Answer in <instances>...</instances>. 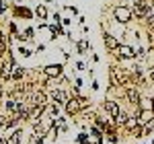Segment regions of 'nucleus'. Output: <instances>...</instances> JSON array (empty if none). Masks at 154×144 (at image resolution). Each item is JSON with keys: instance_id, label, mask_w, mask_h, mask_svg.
Wrapping results in <instances>:
<instances>
[{"instance_id": "obj_1", "label": "nucleus", "mask_w": 154, "mask_h": 144, "mask_svg": "<svg viewBox=\"0 0 154 144\" xmlns=\"http://www.w3.org/2000/svg\"><path fill=\"white\" fill-rule=\"evenodd\" d=\"M109 80H111V89L128 86V84H131V74H130V70H125L123 66L113 64V66L109 68Z\"/></svg>"}, {"instance_id": "obj_2", "label": "nucleus", "mask_w": 154, "mask_h": 144, "mask_svg": "<svg viewBox=\"0 0 154 144\" xmlns=\"http://www.w3.org/2000/svg\"><path fill=\"white\" fill-rule=\"evenodd\" d=\"M113 21L117 25H130L134 21L131 6H128V4H115L113 6Z\"/></svg>"}, {"instance_id": "obj_3", "label": "nucleus", "mask_w": 154, "mask_h": 144, "mask_svg": "<svg viewBox=\"0 0 154 144\" xmlns=\"http://www.w3.org/2000/svg\"><path fill=\"white\" fill-rule=\"evenodd\" d=\"M131 12H134V19L146 21V19L152 14V4H148L146 0H136V2L131 4Z\"/></svg>"}, {"instance_id": "obj_4", "label": "nucleus", "mask_w": 154, "mask_h": 144, "mask_svg": "<svg viewBox=\"0 0 154 144\" xmlns=\"http://www.w3.org/2000/svg\"><path fill=\"white\" fill-rule=\"evenodd\" d=\"M17 62H14V56H4L2 60H0V78L4 80V83H8V80H12V66H14Z\"/></svg>"}, {"instance_id": "obj_5", "label": "nucleus", "mask_w": 154, "mask_h": 144, "mask_svg": "<svg viewBox=\"0 0 154 144\" xmlns=\"http://www.w3.org/2000/svg\"><path fill=\"white\" fill-rule=\"evenodd\" d=\"M123 97L128 99V103L134 105V107H140V103H142V93L138 91L136 84H128V86H123Z\"/></svg>"}, {"instance_id": "obj_6", "label": "nucleus", "mask_w": 154, "mask_h": 144, "mask_svg": "<svg viewBox=\"0 0 154 144\" xmlns=\"http://www.w3.org/2000/svg\"><path fill=\"white\" fill-rule=\"evenodd\" d=\"M115 54V60L123 62V60H136V48L128 45V43H119V48L113 52Z\"/></svg>"}, {"instance_id": "obj_7", "label": "nucleus", "mask_w": 154, "mask_h": 144, "mask_svg": "<svg viewBox=\"0 0 154 144\" xmlns=\"http://www.w3.org/2000/svg\"><path fill=\"white\" fill-rule=\"evenodd\" d=\"M27 103H29V107L31 105H39V107H48L49 105V95L48 91H43V89H37L33 95L27 99Z\"/></svg>"}, {"instance_id": "obj_8", "label": "nucleus", "mask_w": 154, "mask_h": 144, "mask_svg": "<svg viewBox=\"0 0 154 144\" xmlns=\"http://www.w3.org/2000/svg\"><path fill=\"white\" fill-rule=\"evenodd\" d=\"M103 109H105V113L111 117V121L115 124V120H117V115L121 113V105H119L115 99H105L103 101Z\"/></svg>"}, {"instance_id": "obj_9", "label": "nucleus", "mask_w": 154, "mask_h": 144, "mask_svg": "<svg viewBox=\"0 0 154 144\" xmlns=\"http://www.w3.org/2000/svg\"><path fill=\"white\" fill-rule=\"evenodd\" d=\"M41 74L51 78V80H58L60 76L64 74V64H48V66L41 68Z\"/></svg>"}, {"instance_id": "obj_10", "label": "nucleus", "mask_w": 154, "mask_h": 144, "mask_svg": "<svg viewBox=\"0 0 154 144\" xmlns=\"http://www.w3.org/2000/svg\"><path fill=\"white\" fill-rule=\"evenodd\" d=\"M64 111H66V115H78V113H82V109H80V103H78V97L76 95H70L66 99V103H64Z\"/></svg>"}, {"instance_id": "obj_11", "label": "nucleus", "mask_w": 154, "mask_h": 144, "mask_svg": "<svg viewBox=\"0 0 154 144\" xmlns=\"http://www.w3.org/2000/svg\"><path fill=\"white\" fill-rule=\"evenodd\" d=\"M48 95H49V99H51L54 103H60V105L64 107V103H66V99L70 97V93H68L66 89H62V86H54Z\"/></svg>"}, {"instance_id": "obj_12", "label": "nucleus", "mask_w": 154, "mask_h": 144, "mask_svg": "<svg viewBox=\"0 0 154 144\" xmlns=\"http://www.w3.org/2000/svg\"><path fill=\"white\" fill-rule=\"evenodd\" d=\"M101 37H103L105 49H107V52H111V54H113V52L119 48V43H121V39H119V37H115L113 33H109V31H105V29H103V35H101Z\"/></svg>"}, {"instance_id": "obj_13", "label": "nucleus", "mask_w": 154, "mask_h": 144, "mask_svg": "<svg viewBox=\"0 0 154 144\" xmlns=\"http://www.w3.org/2000/svg\"><path fill=\"white\" fill-rule=\"evenodd\" d=\"M12 14H14V17H23L27 21H31V19L35 17V12L31 11L29 6H25V4H14V6H12Z\"/></svg>"}, {"instance_id": "obj_14", "label": "nucleus", "mask_w": 154, "mask_h": 144, "mask_svg": "<svg viewBox=\"0 0 154 144\" xmlns=\"http://www.w3.org/2000/svg\"><path fill=\"white\" fill-rule=\"evenodd\" d=\"M136 115H138V121H140L142 126H146V124L154 117V111L152 109H136Z\"/></svg>"}, {"instance_id": "obj_15", "label": "nucleus", "mask_w": 154, "mask_h": 144, "mask_svg": "<svg viewBox=\"0 0 154 144\" xmlns=\"http://www.w3.org/2000/svg\"><path fill=\"white\" fill-rule=\"evenodd\" d=\"M11 144H25V130L23 128H14V132L8 136Z\"/></svg>"}, {"instance_id": "obj_16", "label": "nucleus", "mask_w": 154, "mask_h": 144, "mask_svg": "<svg viewBox=\"0 0 154 144\" xmlns=\"http://www.w3.org/2000/svg\"><path fill=\"white\" fill-rule=\"evenodd\" d=\"M25 76H27V68L19 66V64H14V66H12V80H14V83H21Z\"/></svg>"}, {"instance_id": "obj_17", "label": "nucleus", "mask_w": 154, "mask_h": 144, "mask_svg": "<svg viewBox=\"0 0 154 144\" xmlns=\"http://www.w3.org/2000/svg\"><path fill=\"white\" fill-rule=\"evenodd\" d=\"M76 49H78V54H80V56H86V52L91 49V41H88L86 37L78 39V41H76Z\"/></svg>"}, {"instance_id": "obj_18", "label": "nucleus", "mask_w": 154, "mask_h": 144, "mask_svg": "<svg viewBox=\"0 0 154 144\" xmlns=\"http://www.w3.org/2000/svg\"><path fill=\"white\" fill-rule=\"evenodd\" d=\"M35 17L39 19V21H48V17H49V12H48V6L45 4H37L35 6Z\"/></svg>"}, {"instance_id": "obj_19", "label": "nucleus", "mask_w": 154, "mask_h": 144, "mask_svg": "<svg viewBox=\"0 0 154 144\" xmlns=\"http://www.w3.org/2000/svg\"><path fill=\"white\" fill-rule=\"evenodd\" d=\"M60 109H62V105H60V103H54V101H51L48 107H45V111L49 113V117H58V115H60Z\"/></svg>"}, {"instance_id": "obj_20", "label": "nucleus", "mask_w": 154, "mask_h": 144, "mask_svg": "<svg viewBox=\"0 0 154 144\" xmlns=\"http://www.w3.org/2000/svg\"><path fill=\"white\" fill-rule=\"evenodd\" d=\"M138 124H140V121H138V115L134 113V115H130V117H128V121L123 124V128H125L128 132H131V130H134V128H136Z\"/></svg>"}, {"instance_id": "obj_21", "label": "nucleus", "mask_w": 154, "mask_h": 144, "mask_svg": "<svg viewBox=\"0 0 154 144\" xmlns=\"http://www.w3.org/2000/svg\"><path fill=\"white\" fill-rule=\"evenodd\" d=\"M17 101H19V99H8V101L4 103V109H6L8 115H14V113H17Z\"/></svg>"}, {"instance_id": "obj_22", "label": "nucleus", "mask_w": 154, "mask_h": 144, "mask_svg": "<svg viewBox=\"0 0 154 144\" xmlns=\"http://www.w3.org/2000/svg\"><path fill=\"white\" fill-rule=\"evenodd\" d=\"M105 136H107V142H111V144H117V142H119V136H117V132H115V128L107 130Z\"/></svg>"}, {"instance_id": "obj_23", "label": "nucleus", "mask_w": 154, "mask_h": 144, "mask_svg": "<svg viewBox=\"0 0 154 144\" xmlns=\"http://www.w3.org/2000/svg\"><path fill=\"white\" fill-rule=\"evenodd\" d=\"M88 132L93 134V138H97V140H101V138H105V132H103L101 128H97V126H91V128H88Z\"/></svg>"}, {"instance_id": "obj_24", "label": "nucleus", "mask_w": 154, "mask_h": 144, "mask_svg": "<svg viewBox=\"0 0 154 144\" xmlns=\"http://www.w3.org/2000/svg\"><path fill=\"white\" fill-rule=\"evenodd\" d=\"M131 136H134V138H142L144 134H146V130H144V126L142 124H138V126H136V128H134V130H131Z\"/></svg>"}, {"instance_id": "obj_25", "label": "nucleus", "mask_w": 154, "mask_h": 144, "mask_svg": "<svg viewBox=\"0 0 154 144\" xmlns=\"http://www.w3.org/2000/svg\"><path fill=\"white\" fill-rule=\"evenodd\" d=\"M78 97V103H80V109H82V111H86V109L91 107V99H88V97H82V95H76Z\"/></svg>"}, {"instance_id": "obj_26", "label": "nucleus", "mask_w": 154, "mask_h": 144, "mask_svg": "<svg viewBox=\"0 0 154 144\" xmlns=\"http://www.w3.org/2000/svg\"><path fill=\"white\" fill-rule=\"evenodd\" d=\"M76 142H78V144H88V142H91V136L86 134V130H82V132L76 136Z\"/></svg>"}, {"instance_id": "obj_27", "label": "nucleus", "mask_w": 154, "mask_h": 144, "mask_svg": "<svg viewBox=\"0 0 154 144\" xmlns=\"http://www.w3.org/2000/svg\"><path fill=\"white\" fill-rule=\"evenodd\" d=\"M128 117H130V115H128L125 111H121V113L117 115V120H115V126H117V128H123V124L128 121Z\"/></svg>"}, {"instance_id": "obj_28", "label": "nucleus", "mask_w": 154, "mask_h": 144, "mask_svg": "<svg viewBox=\"0 0 154 144\" xmlns=\"http://www.w3.org/2000/svg\"><path fill=\"white\" fill-rule=\"evenodd\" d=\"M23 35H25L27 41H33V39H35V29H33V27H25Z\"/></svg>"}, {"instance_id": "obj_29", "label": "nucleus", "mask_w": 154, "mask_h": 144, "mask_svg": "<svg viewBox=\"0 0 154 144\" xmlns=\"http://www.w3.org/2000/svg\"><path fill=\"white\" fill-rule=\"evenodd\" d=\"M17 52H19V54H21L23 58H31V56H33V52H31V49H29V48H25L23 43L19 45V49H17Z\"/></svg>"}, {"instance_id": "obj_30", "label": "nucleus", "mask_w": 154, "mask_h": 144, "mask_svg": "<svg viewBox=\"0 0 154 144\" xmlns=\"http://www.w3.org/2000/svg\"><path fill=\"white\" fill-rule=\"evenodd\" d=\"M144 130H146V134H152V132H154V117L148 121L146 126H144Z\"/></svg>"}, {"instance_id": "obj_31", "label": "nucleus", "mask_w": 154, "mask_h": 144, "mask_svg": "<svg viewBox=\"0 0 154 144\" xmlns=\"http://www.w3.org/2000/svg\"><path fill=\"white\" fill-rule=\"evenodd\" d=\"M8 31H11V35H17V33H19V29H17V23H14V21L8 23Z\"/></svg>"}, {"instance_id": "obj_32", "label": "nucleus", "mask_w": 154, "mask_h": 144, "mask_svg": "<svg viewBox=\"0 0 154 144\" xmlns=\"http://www.w3.org/2000/svg\"><path fill=\"white\" fill-rule=\"evenodd\" d=\"M148 80H150V83H154V64L148 68Z\"/></svg>"}, {"instance_id": "obj_33", "label": "nucleus", "mask_w": 154, "mask_h": 144, "mask_svg": "<svg viewBox=\"0 0 154 144\" xmlns=\"http://www.w3.org/2000/svg\"><path fill=\"white\" fill-rule=\"evenodd\" d=\"M66 11L70 12V14H76V17H78V14H80V12H78V8H76V6H66Z\"/></svg>"}, {"instance_id": "obj_34", "label": "nucleus", "mask_w": 154, "mask_h": 144, "mask_svg": "<svg viewBox=\"0 0 154 144\" xmlns=\"http://www.w3.org/2000/svg\"><path fill=\"white\" fill-rule=\"evenodd\" d=\"M4 126H6V115H0V132H4Z\"/></svg>"}, {"instance_id": "obj_35", "label": "nucleus", "mask_w": 154, "mask_h": 144, "mask_svg": "<svg viewBox=\"0 0 154 144\" xmlns=\"http://www.w3.org/2000/svg\"><path fill=\"white\" fill-rule=\"evenodd\" d=\"M33 144H45V136H37L33 140Z\"/></svg>"}, {"instance_id": "obj_36", "label": "nucleus", "mask_w": 154, "mask_h": 144, "mask_svg": "<svg viewBox=\"0 0 154 144\" xmlns=\"http://www.w3.org/2000/svg\"><path fill=\"white\" fill-rule=\"evenodd\" d=\"M8 11V6H6V4H4V2H0V14H4V12Z\"/></svg>"}, {"instance_id": "obj_37", "label": "nucleus", "mask_w": 154, "mask_h": 144, "mask_svg": "<svg viewBox=\"0 0 154 144\" xmlns=\"http://www.w3.org/2000/svg\"><path fill=\"white\" fill-rule=\"evenodd\" d=\"M54 23H62V17H60V12H54Z\"/></svg>"}, {"instance_id": "obj_38", "label": "nucleus", "mask_w": 154, "mask_h": 144, "mask_svg": "<svg viewBox=\"0 0 154 144\" xmlns=\"http://www.w3.org/2000/svg\"><path fill=\"white\" fill-rule=\"evenodd\" d=\"M45 48H48V45H45V43H39V45H37V54H39V52H45Z\"/></svg>"}, {"instance_id": "obj_39", "label": "nucleus", "mask_w": 154, "mask_h": 144, "mask_svg": "<svg viewBox=\"0 0 154 144\" xmlns=\"http://www.w3.org/2000/svg\"><path fill=\"white\" fill-rule=\"evenodd\" d=\"M70 23H72V19H68V17H64V19H62V25H64V27H68Z\"/></svg>"}, {"instance_id": "obj_40", "label": "nucleus", "mask_w": 154, "mask_h": 144, "mask_svg": "<svg viewBox=\"0 0 154 144\" xmlns=\"http://www.w3.org/2000/svg\"><path fill=\"white\" fill-rule=\"evenodd\" d=\"M91 89H93V91H99L101 86H99V83H97V80H93V83H91Z\"/></svg>"}, {"instance_id": "obj_41", "label": "nucleus", "mask_w": 154, "mask_h": 144, "mask_svg": "<svg viewBox=\"0 0 154 144\" xmlns=\"http://www.w3.org/2000/svg\"><path fill=\"white\" fill-rule=\"evenodd\" d=\"M76 68H78V70H86V66H84V62H76Z\"/></svg>"}, {"instance_id": "obj_42", "label": "nucleus", "mask_w": 154, "mask_h": 144, "mask_svg": "<svg viewBox=\"0 0 154 144\" xmlns=\"http://www.w3.org/2000/svg\"><path fill=\"white\" fill-rule=\"evenodd\" d=\"M0 144H11V142H8V138H0Z\"/></svg>"}, {"instance_id": "obj_43", "label": "nucleus", "mask_w": 154, "mask_h": 144, "mask_svg": "<svg viewBox=\"0 0 154 144\" xmlns=\"http://www.w3.org/2000/svg\"><path fill=\"white\" fill-rule=\"evenodd\" d=\"M150 101H152V111H154V97H150Z\"/></svg>"}, {"instance_id": "obj_44", "label": "nucleus", "mask_w": 154, "mask_h": 144, "mask_svg": "<svg viewBox=\"0 0 154 144\" xmlns=\"http://www.w3.org/2000/svg\"><path fill=\"white\" fill-rule=\"evenodd\" d=\"M2 95H4V91H2V86H0V99H2Z\"/></svg>"}, {"instance_id": "obj_45", "label": "nucleus", "mask_w": 154, "mask_h": 144, "mask_svg": "<svg viewBox=\"0 0 154 144\" xmlns=\"http://www.w3.org/2000/svg\"><path fill=\"white\" fill-rule=\"evenodd\" d=\"M43 2H48V4H51V2H54V0H43Z\"/></svg>"}, {"instance_id": "obj_46", "label": "nucleus", "mask_w": 154, "mask_h": 144, "mask_svg": "<svg viewBox=\"0 0 154 144\" xmlns=\"http://www.w3.org/2000/svg\"><path fill=\"white\" fill-rule=\"evenodd\" d=\"M152 144H154V136H152Z\"/></svg>"}]
</instances>
